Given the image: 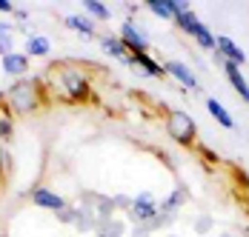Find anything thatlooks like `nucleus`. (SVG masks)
<instances>
[{
  "instance_id": "obj_1",
  "label": "nucleus",
  "mask_w": 249,
  "mask_h": 237,
  "mask_svg": "<svg viewBox=\"0 0 249 237\" xmlns=\"http://www.w3.org/2000/svg\"><path fill=\"white\" fill-rule=\"evenodd\" d=\"M6 100H9V106L15 109V112H35L37 109V103H40V97H37V83L35 80H18V83H12L9 86V92H6Z\"/></svg>"
},
{
  "instance_id": "obj_2",
  "label": "nucleus",
  "mask_w": 249,
  "mask_h": 237,
  "mask_svg": "<svg viewBox=\"0 0 249 237\" xmlns=\"http://www.w3.org/2000/svg\"><path fill=\"white\" fill-rule=\"evenodd\" d=\"M166 132H169V137L178 140L180 146H189V143L195 140V135H198V126H195V120L189 118L186 112L172 109V112L166 115Z\"/></svg>"
},
{
  "instance_id": "obj_3",
  "label": "nucleus",
  "mask_w": 249,
  "mask_h": 237,
  "mask_svg": "<svg viewBox=\"0 0 249 237\" xmlns=\"http://www.w3.org/2000/svg\"><path fill=\"white\" fill-rule=\"evenodd\" d=\"M57 74H60V89H63L66 97H72V100H86V97L92 95L89 80H86L77 69H72V66H57Z\"/></svg>"
},
{
  "instance_id": "obj_4",
  "label": "nucleus",
  "mask_w": 249,
  "mask_h": 237,
  "mask_svg": "<svg viewBox=\"0 0 249 237\" xmlns=\"http://www.w3.org/2000/svg\"><path fill=\"white\" fill-rule=\"evenodd\" d=\"M158 212H160V203L152 197L149 191L132 197V209H129V214H132L138 223H152V220L158 217Z\"/></svg>"
},
{
  "instance_id": "obj_5",
  "label": "nucleus",
  "mask_w": 249,
  "mask_h": 237,
  "mask_svg": "<svg viewBox=\"0 0 249 237\" xmlns=\"http://www.w3.org/2000/svg\"><path fill=\"white\" fill-rule=\"evenodd\" d=\"M121 40H124V46H126L129 54H135V51H146V49H149L146 34H143L135 23H124L121 26Z\"/></svg>"
},
{
  "instance_id": "obj_6",
  "label": "nucleus",
  "mask_w": 249,
  "mask_h": 237,
  "mask_svg": "<svg viewBox=\"0 0 249 237\" xmlns=\"http://www.w3.org/2000/svg\"><path fill=\"white\" fill-rule=\"evenodd\" d=\"M32 203L35 206H40V209H49V212H66L69 206H66V200L60 197V194H54L52 189H43V186H37V189L32 191Z\"/></svg>"
},
{
  "instance_id": "obj_7",
  "label": "nucleus",
  "mask_w": 249,
  "mask_h": 237,
  "mask_svg": "<svg viewBox=\"0 0 249 237\" xmlns=\"http://www.w3.org/2000/svg\"><path fill=\"white\" fill-rule=\"evenodd\" d=\"M215 49L221 51V57H224L226 63H235V66L247 63V54H244V49L238 46V43H235L232 37H226V34L215 37Z\"/></svg>"
},
{
  "instance_id": "obj_8",
  "label": "nucleus",
  "mask_w": 249,
  "mask_h": 237,
  "mask_svg": "<svg viewBox=\"0 0 249 237\" xmlns=\"http://www.w3.org/2000/svg\"><path fill=\"white\" fill-rule=\"evenodd\" d=\"M163 71L172 74L180 86H186V89H198V77H195V71L189 69L186 63H180V60H169V63L163 66Z\"/></svg>"
},
{
  "instance_id": "obj_9",
  "label": "nucleus",
  "mask_w": 249,
  "mask_h": 237,
  "mask_svg": "<svg viewBox=\"0 0 249 237\" xmlns=\"http://www.w3.org/2000/svg\"><path fill=\"white\" fill-rule=\"evenodd\" d=\"M3 71L9 74V77H23L26 71H29V57H26V51L20 54V51H12V54H6L3 57Z\"/></svg>"
},
{
  "instance_id": "obj_10",
  "label": "nucleus",
  "mask_w": 249,
  "mask_h": 237,
  "mask_svg": "<svg viewBox=\"0 0 249 237\" xmlns=\"http://www.w3.org/2000/svg\"><path fill=\"white\" fill-rule=\"evenodd\" d=\"M126 63H129V66H141L149 77H163V66H158L146 51H135V54H129V60H126Z\"/></svg>"
},
{
  "instance_id": "obj_11",
  "label": "nucleus",
  "mask_w": 249,
  "mask_h": 237,
  "mask_svg": "<svg viewBox=\"0 0 249 237\" xmlns=\"http://www.w3.org/2000/svg\"><path fill=\"white\" fill-rule=\"evenodd\" d=\"M100 49L106 51V54H112V57H118V60H129V51H126L124 40H121V34H103L100 37Z\"/></svg>"
},
{
  "instance_id": "obj_12",
  "label": "nucleus",
  "mask_w": 249,
  "mask_h": 237,
  "mask_svg": "<svg viewBox=\"0 0 249 237\" xmlns=\"http://www.w3.org/2000/svg\"><path fill=\"white\" fill-rule=\"evenodd\" d=\"M206 112L218 120L224 129H235V120H232V115L224 109V103H221V100H215V97H206Z\"/></svg>"
},
{
  "instance_id": "obj_13",
  "label": "nucleus",
  "mask_w": 249,
  "mask_h": 237,
  "mask_svg": "<svg viewBox=\"0 0 249 237\" xmlns=\"http://www.w3.org/2000/svg\"><path fill=\"white\" fill-rule=\"evenodd\" d=\"M175 23L180 26V32H186V34H192V37L198 34L200 26H203V23H200V17L192 12V9H186V12H178V15H175Z\"/></svg>"
},
{
  "instance_id": "obj_14",
  "label": "nucleus",
  "mask_w": 249,
  "mask_h": 237,
  "mask_svg": "<svg viewBox=\"0 0 249 237\" xmlns=\"http://www.w3.org/2000/svg\"><path fill=\"white\" fill-rule=\"evenodd\" d=\"M49 37L46 34H32V37H26V57H43V54H49Z\"/></svg>"
},
{
  "instance_id": "obj_15",
  "label": "nucleus",
  "mask_w": 249,
  "mask_h": 237,
  "mask_svg": "<svg viewBox=\"0 0 249 237\" xmlns=\"http://www.w3.org/2000/svg\"><path fill=\"white\" fill-rule=\"evenodd\" d=\"M66 26L83 37H95V20H89L86 15H66Z\"/></svg>"
},
{
  "instance_id": "obj_16",
  "label": "nucleus",
  "mask_w": 249,
  "mask_h": 237,
  "mask_svg": "<svg viewBox=\"0 0 249 237\" xmlns=\"http://www.w3.org/2000/svg\"><path fill=\"white\" fill-rule=\"evenodd\" d=\"M146 9H149L155 17H160V20H175V3L172 0H149Z\"/></svg>"
},
{
  "instance_id": "obj_17",
  "label": "nucleus",
  "mask_w": 249,
  "mask_h": 237,
  "mask_svg": "<svg viewBox=\"0 0 249 237\" xmlns=\"http://www.w3.org/2000/svg\"><path fill=\"white\" fill-rule=\"evenodd\" d=\"M121 235H124V226H121L118 220L106 217V220L98 223V237H121Z\"/></svg>"
},
{
  "instance_id": "obj_18",
  "label": "nucleus",
  "mask_w": 249,
  "mask_h": 237,
  "mask_svg": "<svg viewBox=\"0 0 249 237\" xmlns=\"http://www.w3.org/2000/svg\"><path fill=\"white\" fill-rule=\"evenodd\" d=\"M83 9H86L95 20H109V17H112L109 6H106V3H100V0H86V3H83Z\"/></svg>"
},
{
  "instance_id": "obj_19",
  "label": "nucleus",
  "mask_w": 249,
  "mask_h": 237,
  "mask_svg": "<svg viewBox=\"0 0 249 237\" xmlns=\"http://www.w3.org/2000/svg\"><path fill=\"white\" fill-rule=\"evenodd\" d=\"M178 206H183V189H175L172 194L166 197V203H160V209H163V212H169V214H175Z\"/></svg>"
},
{
  "instance_id": "obj_20",
  "label": "nucleus",
  "mask_w": 249,
  "mask_h": 237,
  "mask_svg": "<svg viewBox=\"0 0 249 237\" xmlns=\"http://www.w3.org/2000/svg\"><path fill=\"white\" fill-rule=\"evenodd\" d=\"M12 132H15L12 118H9V115H0V140H9V137H12Z\"/></svg>"
},
{
  "instance_id": "obj_21",
  "label": "nucleus",
  "mask_w": 249,
  "mask_h": 237,
  "mask_svg": "<svg viewBox=\"0 0 249 237\" xmlns=\"http://www.w3.org/2000/svg\"><path fill=\"white\" fill-rule=\"evenodd\" d=\"M12 51H15L12 34H0V57H6V54H12Z\"/></svg>"
},
{
  "instance_id": "obj_22",
  "label": "nucleus",
  "mask_w": 249,
  "mask_h": 237,
  "mask_svg": "<svg viewBox=\"0 0 249 237\" xmlns=\"http://www.w3.org/2000/svg\"><path fill=\"white\" fill-rule=\"evenodd\" d=\"M195 232H198V235L212 232V217H209V214H203V217H198V220H195Z\"/></svg>"
},
{
  "instance_id": "obj_23",
  "label": "nucleus",
  "mask_w": 249,
  "mask_h": 237,
  "mask_svg": "<svg viewBox=\"0 0 249 237\" xmlns=\"http://www.w3.org/2000/svg\"><path fill=\"white\" fill-rule=\"evenodd\" d=\"M12 171V157H9V152L0 146V174H9Z\"/></svg>"
},
{
  "instance_id": "obj_24",
  "label": "nucleus",
  "mask_w": 249,
  "mask_h": 237,
  "mask_svg": "<svg viewBox=\"0 0 249 237\" xmlns=\"http://www.w3.org/2000/svg\"><path fill=\"white\" fill-rule=\"evenodd\" d=\"M112 203H115V209H132V197H124V194L112 197Z\"/></svg>"
},
{
  "instance_id": "obj_25",
  "label": "nucleus",
  "mask_w": 249,
  "mask_h": 237,
  "mask_svg": "<svg viewBox=\"0 0 249 237\" xmlns=\"http://www.w3.org/2000/svg\"><path fill=\"white\" fill-rule=\"evenodd\" d=\"M0 12H18V9H15V3H9V0H0Z\"/></svg>"
},
{
  "instance_id": "obj_26",
  "label": "nucleus",
  "mask_w": 249,
  "mask_h": 237,
  "mask_svg": "<svg viewBox=\"0 0 249 237\" xmlns=\"http://www.w3.org/2000/svg\"><path fill=\"white\" fill-rule=\"evenodd\" d=\"M0 34H12V26L6 23V20H0Z\"/></svg>"
}]
</instances>
